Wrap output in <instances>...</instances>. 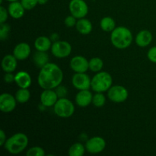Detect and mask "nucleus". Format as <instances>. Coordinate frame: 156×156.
Returning <instances> with one entry per match:
<instances>
[{"label": "nucleus", "mask_w": 156, "mask_h": 156, "mask_svg": "<svg viewBox=\"0 0 156 156\" xmlns=\"http://www.w3.org/2000/svg\"><path fill=\"white\" fill-rule=\"evenodd\" d=\"M63 80V73L59 66L53 62H48L41 68L37 77L38 85L43 89H55Z\"/></svg>", "instance_id": "f257e3e1"}, {"label": "nucleus", "mask_w": 156, "mask_h": 156, "mask_svg": "<svg viewBox=\"0 0 156 156\" xmlns=\"http://www.w3.org/2000/svg\"><path fill=\"white\" fill-rule=\"evenodd\" d=\"M133 34L129 28L123 26L116 27L111 32V41L114 47L120 50L126 49L133 42Z\"/></svg>", "instance_id": "f03ea898"}, {"label": "nucleus", "mask_w": 156, "mask_h": 156, "mask_svg": "<svg viewBox=\"0 0 156 156\" xmlns=\"http://www.w3.org/2000/svg\"><path fill=\"white\" fill-rule=\"evenodd\" d=\"M28 145V138L23 133L14 134L7 139L4 148L8 152L12 155H17L22 152Z\"/></svg>", "instance_id": "7ed1b4c3"}, {"label": "nucleus", "mask_w": 156, "mask_h": 156, "mask_svg": "<svg viewBox=\"0 0 156 156\" xmlns=\"http://www.w3.org/2000/svg\"><path fill=\"white\" fill-rule=\"evenodd\" d=\"M113 79L111 74L101 71L96 73L91 79V88L95 92H105L112 86Z\"/></svg>", "instance_id": "20e7f679"}, {"label": "nucleus", "mask_w": 156, "mask_h": 156, "mask_svg": "<svg viewBox=\"0 0 156 156\" xmlns=\"http://www.w3.org/2000/svg\"><path fill=\"white\" fill-rule=\"evenodd\" d=\"M54 112L58 117L62 118H68L72 117L75 112V106L73 102L66 98L58 99L53 106Z\"/></svg>", "instance_id": "39448f33"}, {"label": "nucleus", "mask_w": 156, "mask_h": 156, "mask_svg": "<svg viewBox=\"0 0 156 156\" xmlns=\"http://www.w3.org/2000/svg\"><path fill=\"white\" fill-rule=\"evenodd\" d=\"M51 53L55 57L62 59L71 54L72 46L69 42L65 41H56L52 44Z\"/></svg>", "instance_id": "423d86ee"}, {"label": "nucleus", "mask_w": 156, "mask_h": 156, "mask_svg": "<svg viewBox=\"0 0 156 156\" xmlns=\"http://www.w3.org/2000/svg\"><path fill=\"white\" fill-rule=\"evenodd\" d=\"M69 9L71 15L77 19L85 18L88 13V6L84 0H71Z\"/></svg>", "instance_id": "0eeeda50"}, {"label": "nucleus", "mask_w": 156, "mask_h": 156, "mask_svg": "<svg viewBox=\"0 0 156 156\" xmlns=\"http://www.w3.org/2000/svg\"><path fill=\"white\" fill-rule=\"evenodd\" d=\"M127 89L122 85L111 86L108 91V97L114 103H123L128 98Z\"/></svg>", "instance_id": "6e6552de"}, {"label": "nucleus", "mask_w": 156, "mask_h": 156, "mask_svg": "<svg viewBox=\"0 0 156 156\" xmlns=\"http://www.w3.org/2000/svg\"><path fill=\"white\" fill-rule=\"evenodd\" d=\"M106 147V142L101 136H94L87 140L85 149L91 154H98L103 152Z\"/></svg>", "instance_id": "1a4fd4ad"}, {"label": "nucleus", "mask_w": 156, "mask_h": 156, "mask_svg": "<svg viewBox=\"0 0 156 156\" xmlns=\"http://www.w3.org/2000/svg\"><path fill=\"white\" fill-rule=\"evenodd\" d=\"M91 82V79H90L89 76L85 73H76L75 75H73V79H72L73 85L79 91L90 89Z\"/></svg>", "instance_id": "9d476101"}, {"label": "nucleus", "mask_w": 156, "mask_h": 156, "mask_svg": "<svg viewBox=\"0 0 156 156\" xmlns=\"http://www.w3.org/2000/svg\"><path fill=\"white\" fill-rule=\"evenodd\" d=\"M69 66L76 73H86L89 69V61L82 56H76L72 58Z\"/></svg>", "instance_id": "9b49d317"}, {"label": "nucleus", "mask_w": 156, "mask_h": 156, "mask_svg": "<svg viewBox=\"0 0 156 156\" xmlns=\"http://www.w3.org/2000/svg\"><path fill=\"white\" fill-rule=\"evenodd\" d=\"M15 97L9 93H2L0 95V110L4 113H10L16 108Z\"/></svg>", "instance_id": "f8f14e48"}, {"label": "nucleus", "mask_w": 156, "mask_h": 156, "mask_svg": "<svg viewBox=\"0 0 156 156\" xmlns=\"http://www.w3.org/2000/svg\"><path fill=\"white\" fill-rule=\"evenodd\" d=\"M41 105L44 107L50 108V107L54 106L55 104L59 99L56 91L53 89H44L41 94Z\"/></svg>", "instance_id": "ddd939ff"}, {"label": "nucleus", "mask_w": 156, "mask_h": 156, "mask_svg": "<svg viewBox=\"0 0 156 156\" xmlns=\"http://www.w3.org/2000/svg\"><path fill=\"white\" fill-rule=\"evenodd\" d=\"M30 47L27 43H20L17 44L13 50V55L18 60L22 61L27 59L30 54Z\"/></svg>", "instance_id": "4468645a"}, {"label": "nucleus", "mask_w": 156, "mask_h": 156, "mask_svg": "<svg viewBox=\"0 0 156 156\" xmlns=\"http://www.w3.org/2000/svg\"><path fill=\"white\" fill-rule=\"evenodd\" d=\"M92 98L93 94L89 89L80 90L76 96V103L81 108H85L92 103Z\"/></svg>", "instance_id": "2eb2a0df"}, {"label": "nucleus", "mask_w": 156, "mask_h": 156, "mask_svg": "<svg viewBox=\"0 0 156 156\" xmlns=\"http://www.w3.org/2000/svg\"><path fill=\"white\" fill-rule=\"evenodd\" d=\"M152 33L148 30H143L139 32L135 38L136 44L140 47H146L152 43Z\"/></svg>", "instance_id": "dca6fc26"}, {"label": "nucleus", "mask_w": 156, "mask_h": 156, "mask_svg": "<svg viewBox=\"0 0 156 156\" xmlns=\"http://www.w3.org/2000/svg\"><path fill=\"white\" fill-rule=\"evenodd\" d=\"M31 77L25 71H20L15 75V82L19 88H28L31 85Z\"/></svg>", "instance_id": "f3484780"}, {"label": "nucleus", "mask_w": 156, "mask_h": 156, "mask_svg": "<svg viewBox=\"0 0 156 156\" xmlns=\"http://www.w3.org/2000/svg\"><path fill=\"white\" fill-rule=\"evenodd\" d=\"M8 11H9V15L12 18H15V19H19L24 16L25 9L23 7L21 2L16 1L10 2L9 7H8Z\"/></svg>", "instance_id": "a211bd4d"}, {"label": "nucleus", "mask_w": 156, "mask_h": 156, "mask_svg": "<svg viewBox=\"0 0 156 156\" xmlns=\"http://www.w3.org/2000/svg\"><path fill=\"white\" fill-rule=\"evenodd\" d=\"M18 59L14 55H6L2 60V68L5 73H13L17 68Z\"/></svg>", "instance_id": "6ab92c4d"}, {"label": "nucleus", "mask_w": 156, "mask_h": 156, "mask_svg": "<svg viewBox=\"0 0 156 156\" xmlns=\"http://www.w3.org/2000/svg\"><path fill=\"white\" fill-rule=\"evenodd\" d=\"M52 43L50 38L45 36H41L34 41V47L38 51L47 52L51 49Z\"/></svg>", "instance_id": "aec40b11"}, {"label": "nucleus", "mask_w": 156, "mask_h": 156, "mask_svg": "<svg viewBox=\"0 0 156 156\" xmlns=\"http://www.w3.org/2000/svg\"><path fill=\"white\" fill-rule=\"evenodd\" d=\"M76 30L83 35L89 34L92 30V24L91 21L87 18H80L77 21L76 24Z\"/></svg>", "instance_id": "412c9836"}, {"label": "nucleus", "mask_w": 156, "mask_h": 156, "mask_svg": "<svg viewBox=\"0 0 156 156\" xmlns=\"http://www.w3.org/2000/svg\"><path fill=\"white\" fill-rule=\"evenodd\" d=\"M33 60L35 65L39 68H42L43 66L49 62V56L46 52L37 51L33 56Z\"/></svg>", "instance_id": "4be33fe9"}, {"label": "nucleus", "mask_w": 156, "mask_h": 156, "mask_svg": "<svg viewBox=\"0 0 156 156\" xmlns=\"http://www.w3.org/2000/svg\"><path fill=\"white\" fill-rule=\"evenodd\" d=\"M101 28L105 32H112L116 28V22L111 17H105L101 20Z\"/></svg>", "instance_id": "5701e85b"}, {"label": "nucleus", "mask_w": 156, "mask_h": 156, "mask_svg": "<svg viewBox=\"0 0 156 156\" xmlns=\"http://www.w3.org/2000/svg\"><path fill=\"white\" fill-rule=\"evenodd\" d=\"M15 98L17 102L20 104L27 103L30 98V92L27 88H21L18 89L15 93Z\"/></svg>", "instance_id": "b1692460"}, {"label": "nucleus", "mask_w": 156, "mask_h": 156, "mask_svg": "<svg viewBox=\"0 0 156 156\" xmlns=\"http://www.w3.org/2000/svg\"><path fill=\"white\" fill-rule=\"evenodd\" d=\"M85 146L80 143H76L70 146L69 149V156H82L85 154Z\"/></svg>", "instance_id": "393cba45"}, {"label": "nucleus", "mask_w": 156, "mask_h": 156, "mask_svg": "<svg viewBox=\"0 0 156 156\" xmlns=\"http://www.w3.org/2000/svg\"><path fill=\"white\" fill-rule=\"evenodd\" d=\"M104 67V62L101 58L93 57L89 60V69L93 73H98Z\"/></svg>", "instance_id": "a878e982"}, {"label": "nucleus", "mask_w": 156, "mask_h": 156, "mask_svg": "<svg viewBox=\"0 0 156 156\" xmlns=\"http://www.w3.org/2000/svg\"><path fill=\"white\" fill-rule=\"evenodd\" d=\"M106 98L102 92H96L95 94L93 95L92 104L96 108H102L105 105Z\"/></svg>", "instance_id": "bb28decb"}, {"label": "nucleus", "mask_w": 156, "mask_h": 156, "mask_svg": "<svg viewBox=\"0 0 156 156\" xmlns=\"http://www.w3.org/2000/svg\"><path fill=\"white\" fill-rule=\"evenodd\" d=\"M45 155L44 149L39 146H34L29 149L26 152L27 156H44Z\"/></svg>", "instance_id": "cd10ccee"}, {"label": "nucleus", "mask_w": 156, "mask_h": 156, "mask_svg": "<svg viewBox=\"0 0 156 156\" xmlns=\"http://www.w3.org/2000/svg\"><path fill=\"white\" fill-rule=\"evenodd\" d=\"M9 32H10V26L6 23L1 24L0 25V40L3 41L7 39Z\"/></svg>", "instance_id": "c85d7f7f"}, {"label": "nucleus", "mask_w": 156, "mask_h": 156, "mask_svg": "<svg viewBox=\"0 0 156 156\" xmlns=\"http://www.w3.org/2000/svg\"><path fill=\"white\" fill-rule=\"evenodd\" d=\"M21 3L25 10H31L38 4L37 0H21Z\"/></svg>", "instance_id": "c756f323"}, {"label": "nucleus", "mask_w": 156, "mask_h": 156, "mask_svg": "<svg viewBox=\"0 0 156 156\" xmlns=\"http://www.w3.org/2000/svg\"><path fill=\"white\" fill-rule=\"evenodd\" d=\"M77 18H75L73 15H69V16H67L66 18L64 20V24L66 27H73V26H76L77 21H76Z\"/></svg>", "instance_id": "7c9ffc66"}, {"label": "nucleus", "mask_w": 156, "mask_h": 156, "mask_svg": "<svg viewBox=\"0 0 156 156\" xmlns=\"http://www.w3.org/2000/svg\"><path fill=\"white\" fill-rule=\"evenodd\" d=\"M9 11L6 10V9L3 6L0 7V24L5 23L7 21L8 17H9Z\"/></svg>", "instance_id": "2f4dec72"}, {"label": "nucleus", "mask_w": 156, "mask_h": 156, "mask_svg": "<svg viewBox=\"0 0 156 156\" xmlns=\"http://www.w3.org/2000/svg\"><path fill=\"white\" fill-rule=\"evenodd\" d=\"M55 91H56V94H57L59 98H65L66 95L67 94V88L65 86H62V85H59L58 87H56L55 88Z\"/></svg>", "instance_id": "473e14b6"}, {"label": "nucleus", "mask_w": 156, "mask_h": 156, "mask_svg": "<svg viewBox=\"0 0 156 156\" xmlns=\"http://www.w3.org/2000/svg\"><path fill=\"white\" fill-rule=\"evenodd\" d=\"M147 57L151 62L156 63V46L149 49L147 53Z\"/></svg>", "instance_id": "72a5a7b5"}, {"label": "nucleus", "mask_w": 156, "mask_h": 156, "mask_svg": "<svg viewBox=\"0 0 156 156\" xmlns=\"http://www.w3.org/2000/svg\"><path fill=\"white\" fill-rule=\"evenodd\" d=\"M15 76H14L12 73H5L4 76V82L8 84L15 82Z\"/></svg>", "instance_id": "f704fd0d"}, {"label": "nucleus", "mask_w": 156, "mask_h": 156, "mask_svg": "<svg viewBox=\"0 0 156 156\" xmlns=\"http://www.w3.org/2000/svg\"><path fill=\"white\" fill-rule=\"evenodd\" d=\"M6 140V134L3 129L0 130V146H4Z\"/></svg>", "instance_id": "c9c22d12"}, {"label": "nucleus", "mask_w": 156, "mask_h": 156, "mask_svg": "<svg viewBox=\"0 0 156 156\" xmlns=\"http://www.w3.org/2000/svg\"><path fill=\"white\" fill-rule=\"evenodd\" d=\"M58 39H59V36L57 35V34H53L51 35V37H50V40H51V41H54L55 42V41H58Z\"/></svg>", "instance_id": "e433bc0d"}, {"label": "nucleus", "mask_w": 156, "mask_h": 156, "mask_svg": "<svg viewBox=\"0 0 156 156\" xmlns=\"http://www.w3.org/2000/svg\"><path fill=\"white\" fill-rule=\"evenodd\" d=\"M38 1V4L39 5H45L47 4L48 0H37Z\"/></svg>", "instance_id": "4c0bfd02"}, {"label": "nucleus", "mask_w": 156, "mask_h": 156, "mask_svg": "<svg viewBox=\"0 0 156 156\" xmlns=\"http://www.w3.org/2000/svg\"><path fill=\"white\" fill-rule=\"evenodd\" d=\"M6 1L9 2H16L18 1V0H6Z\"/></svg>", "instance_id": "58836bf2"}]
</instances>
